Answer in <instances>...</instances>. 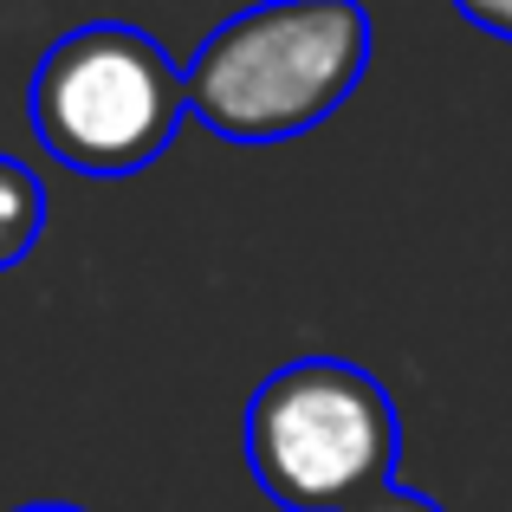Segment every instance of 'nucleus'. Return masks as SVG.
Returning <instances> with one entry per match:
<instances>
[{
    "instance_id": "nucleus-1",
    "label": "nucleus",
    "mask_w": 512,
    "mask_h": 512,
    "mask_svg": "<svg viewBox=\"0 0 512 512\" xmlns=\"http://www.w3.org/2000/svg\"><path fill=\"white\" fill-rule=\"evenodd\" d=\"M376 52L363 0H260L188 59V117L227 143H286L344 111Z\"/></svg>"
},
{
    "instance_id": "nucleus-2",
    "label": "nucleus",
    "mask_w": 512,
    "mask_h": 512,
    "mask_svg": "<svg viewBox=\"0 0 512 512\" xmlns=\"http://www.w3.org/2000/svg\"><path fill=\"white\" fill-rule=\"evenodd\" d=\"M247 474L286 512H363L396 487L402 415L363 363H279L247 402Z\"/></svg>"
},
{
    "instance_id": "nucleus-3",
    "label": "nucleus",
    "mask_w": 512,
    "mask_h": 512,
    "mask_svg": "<svg viewBox=\"0 0 512 512\" xmlns=\"http://www.w3.org/2000/svg\"><path fill=\"white\" fill-rule=\"evenodd\" d=\"M39 150L59 169L117 182L150 169L188 117V65H175L163 39L124 20H91L52 39L26 85Z\"/></svg>"
},
{
    "instance_id": "nucleus-4",
    "label": "nucleus",
    "mask_w": 512,
    "mask_h": 512,
    "mask_svg": "<svg viewBox=\"0 0 512 512\" xmlns=\"http://www.w3.org/2000/svg\"><path fill=\"white\" fill-rule=\"evenodd\" d=\"M46 234V182L20 163V156H0V273L26 260Z\"/></svg>"
},
{
    "instance_id": "nucleus-5",
    "label": "nucleus",
    "mask_w": 512,
    "mask_h": 512,
    "mask_svg": "<svg viewBox=\"0 0 512 512\" xmlns=\"http://www.w3.org/2000/svg\"><path fill=\"white\" fill-rule=\"evenodd\" d=\"M454 13L493 39H512V0H454Z\"/></svg>"
},
{
    "instance_id": "nucleus-6",
    "label": "nucleus",
    "mask_w": 512,
    "mask_h": 512,
    "mask_svg": "<svg viewBox=\"0 0 512 512\" xmlns=\"http://www.w3.org/2000/svg\"><path fill=\"white\" fill-rule=\"evenodd\" d=\"M363 512H448L441 500H428V493H409V487H389V493H376Z\"/></svg>"
},
{
    "instance_id": "nucleus-7",
    "label": "nucleus",
    "mask_w": 512,
    "mask_h": 512,
    "mask_svg": "<svg viewBox=\"0 0 512 512\" xmlns=\"http://www.w3.org/2000/svg\"><path fill=\"white\" fill-rule=\"evenodd\" d=\"M13 512H85V506H65V500H33V506H13Z\"/></svg>"
}]
</instances>
